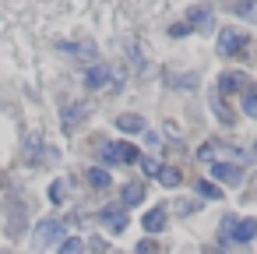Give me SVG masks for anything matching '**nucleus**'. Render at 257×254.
<instances>
[{
    "mask_svg": "<svg viewBox=\"0 0 257 254\" xmlns=\"http://www.w3.org/2000/svg\"><path fill=\"white\" fill-rule=\"evenodd\" d=\"M225 236L232 240V243H250L253 236H257V219H225Z\"/></svg>",
    "mask_w": 257,
    "mask_h": 254,
    "instance_id": "20e7f679",
    "label": "nucleus"
},
{
    "mask_svg": "<svg viewBox=\"0 0 257 254\" xmlns=\"http://www.w3.org/2000/svg\"><path fill=\"white\" fill-rule=\"evenodd\" d=\"M64 191H67V184H64V180H53V187H50V201H64Z\"/></svg>",
    "mask_w": 257,
    "mask_h": 254,
    "instance_id": "bb28decb",
    "label": "nucleus"
},
{
    "mask_svg": "<svg viewBox=\"0 0 257 254\" xmlns=\"http://www.w3.org/2000/svg\"><path fill=\"white\" fill-rule=\"evenodd\" d=\"M166 81H169L173 89H187V92L197 89V74H194V71H180V74H176V71H166Z\"/></svg>",
    "mask_w": 257,
    "mask_h": 254,
    "instance_id": "4468645a",
    "label": "nucleus"
},
{
    "mask_svg": "<svg viewBox=\"0 0 257 254\" xmlns=\"http://www.w3.org/2000/svg\"><path fill=\"white\" fill-rule=\"evenodd\" d=\"M85 177H88V184H92L95 191H106V187H109V173H106L102 166H92V170H88Z\"/></svg>",
    "mask_w": 257,
    "mask_h": 254,
    "instance_id": "6ab92c4d",
    "label": "nucleus"
},
{
    "mask_svg": "<svg viewBox=\"0 0 257 254\" xmlns=\"http://www.w3.org/2000/svg\"><path fill=\"white\" fill-rule=\"evenodd\" d=\"M99 155H102V162H109V166H123V162H138V159H141V155H138V148H134V145H127V141L99 145Z\"/></svg>",
    "mask_w": 257,
    "mask_h": 254,
    "instance_id": "7ed1b4c3",
    "label": "nucleus"
},
{
    "mask_svg": "<svg viewBox=\"0 0 257 254\" xmlns=\"http://www.w3.org/2000/svg\"><path fill=\"white\" fill-rule=\"evenodd\" d=\"M138 162H141V170H145L148 177H159V170H162V162L152 159V155H145V159H138Z\"/></svg>",
    "mask_w": 257,
    "mask_h": 254,
    "instance_id": "b1692460",
    "label": "nucleus"
},
{
    "mask_svg": "<svg viewBox=\"0 0 257 254\" xmlns=\"http://www.w3.org/2000/svg\"><path fill=\"white\" fill-rule=\"evenodd\" d=\"M197 194H201L204 201H218V198H222V187H218L215 180H197Z\"/></svg>",
    "mask_w": 257,
    "mask_h": 254,
    "instance_id": "aec40b11",
    "label": "nucleus"
},
{
    "mask_svg": "<svg viewBox=\"0 0 257 254\" xmlns=\"http://www.w3.org/2000/svg\"><path fill=\"white\" fill-rule=\"evenodd\" d=\"M60 50L71 53L74 60H85V64L95 60V46H92V43H60Z\"/></svg>",
    "mask_w": 257,
    "mask_h": 254,
    "instance_id": "9b49d317",
    "label": "nucleus"
},
{
    "mask_svg": "<svg viewBox=\"0 0 257 254\" xmlns=\"http://www.w3.org/2000/svg\"><path fill=\"white\" fill-rule=\"evenodd\" d=\"M57 240H64V222H60V219H43L39 229H36V243H39V247H50V243H57Z\"/></svg>",
    "mask_w": 257,
    "mask_h": 254,
    "instance_id": "0eeeda50",
    "label": "nucleus"
},
{
    "mask_svg": "<svg viewBox=\"0 0 257 254\" xmlns=\"http://www.w3.org/2000/svg\"><path fill=\"white\" fill-rule=\"evenodd\" d=\"M169 36L173 39H183V36H190V25L187 22H176V25H169Z\"/></svg>",
    "mask_w": 257,
    "mask_h": 254,
    "instance_id": "a878e982",
    "label": "nucleus"
},
{
    "mask_svg": "<svg viewBox=\"0 0 257 254\" xmlns=\"http://www.w3.org/2000/svg\"><path fill=\"white\" fill-rule=\"evenodd\" d=\"M208 103H211V110H215L218 124H225V127H229V124H236V117H232V110L225 106V99H222V92H218V89H211V92H208Z\"/></svg>",
    "mask_w": 257,
    "mask_h": 254,
    "instance_id": "9d476101",
    "label": "nucleus"
},
{
    "mask_svg": "<svg viewBox=\"0 0 257 254\" xmlns=\"http://www.w3.org/2000/svg\"><path fill=\"white\" fill-rule=\"evenodd\" d=\"M141 226H145V233H162V229H166V208H162V205H155L152 212H145Z\"/></svg>",
    "mask_w": 257,
    "mask_h": 254,
    "instance_id": "ddd939ff",
    "label": "nucleus"
},
{
    "mask_svg": "<svg viewBox=\"0 0 257 254\" xmlns=\"http://www.w3.org/2000/svg\"><path fill=\"white\" fill-rule=\"evenodd\" d=\"M180 180H183V173H180L176 166H162V170H159V184H162V187H180Z\"/></svg>",
    "mask_w": 257,
    "mask_h": 254,
    "instance_id": "a211bd4d",
    "label": "nucleus"
},
{
    "mask_svg": "<svg viewBox=\"0 0 257 254\" xmlns=\"http://www.w3.org/2000/svg\"><path fill=\"white\" fill-rule=\"evenodd\" d=\"M218 57H225V60H232V57L250 60V39H246V32H239V29H222V32H218Z\"/></svg>",
    "mask_w": 257,
    "mask_h": 254,
    "instance_id": "f03ea898",
    "label": "nucleus"
},
{
    "mask_svg": "<svg viewBox=\"0 0 257 254\" xmlns=\"http://www.w3.org/2000/svg\"><path fill=\"white\" fill-rule=\"evenodd\" d=\"M85 117H88V106H85V103H74V106H67V110H64V131H74V127H78Z\"/></svg>",
    "mask_w": 257,
    "mask_h": 254,
    "instance_id": "2eb2a0df",
    "label": "nucleus"
},
{
    "mask_svg": "<svg viewBox=\"0 0 257 254\" xmlns=\"http://www.w3.org/2000/svg\"><path fill=\"white\" fill-rule=\"evenodd\" d=\"M113 81V67L109 64H92L88 71H85V85L88 89H106Z\"/></svg>",
    "mask_w": 257,
    "mask_h": 254,
    "instance_id": "6e6552de",
    "label": "nucleus"
},
{
    "mask_svg": "<svg viewBox=\"0 0 257 254\" xmlns=\"http://www.w3.org/2000/svg\"><path fill=\"white\" fill-rule=\"evenodd\" d=\"M250 78H243V74H232V71H225L222 78H218V92H243V85H246Z\"/></svg>",
    "mask_w": 257,
    "mask_h": 254,
    "instance_id": "dca6fc26",
    "label": "nucleus"
},
{
    "mask_svg": "<svg viewBox=\"0 0 257 254\" xmlns=\"http://www.w3.org/2000/svg\"><path fill=\"white\" fill-rule=\"evenodd\" d=\"M99 222H102L109 233H123V229H127V212H123V205H106V208L99 212Z\"/></svg>",
    "mask_w": 257,
    "mask_h": 254,
    "instance_id": "423d86ee",
    "label": "nucleus"
},
{
    "mask_svg": "<svg viewBox=\"0 0 257 254\" xmlns=\"http://www.w3.org/2000/svg\"><path fill=\"white\" fill-rule=\"evenodd\" d=\"M239 99H243V113H246V117H257V85H253V81L243 85Z\"/></svg>",
    "mask_w": 257,
    "mask_h": 254,
    "instance_id": "f3484780",
    "label": "nucleus"
},
{
    "mask_svg": "<svg viewBox=\"0 0 257 254\" xmlns=\"http://www.w3.org/2000/svg\"><path fill=\"white\" fill-rule=\"evenodd\" d=\"M81 250H85V240L81 236H67V240H60L57 254H81Z\"/></svg>",
    "mask_w": 257,
    "mask_h": 254,
    "instance_id": "5701e85b",
    "label": "nucleus"
},
{
    "mask_svg": "<svg viewBox=\"0 0 257 254\" xmlns=\"http://www.w3.org/2000/svg\"><path fill=\"white\" fill-rule=\"evenodd\" d=\"M145 201V187L141 184H123V205H141Z\"/></svg>",
    "mask_w": 257,
    "mask_h": 254,
    "instance_id": "412c9836",
    "label": "nucleus"
},
{
    "mask_svg": "<svg viewBox=\"0 0 257 254\" xmlns=\"http://www.w3.org/2000/svg\"><path fill=\"white\" fill-rule=\"evenodd\" d=\"M232 15H236V18H257V0H236V4H232Z\"/></svg>",
    "mask_w": 257,
    "mask_h": 254,
    "instance_id": "4be33fe9",
    "label": "nucleus"
},
{
    "mask_svg": "<svg viewBox=\"0 0 257 254\" xmlns=\"http://www.w3.org/2000/svg\"><path fill=\"white\" fill-rule=\"evenodd\" d=\"M134 254H162V247H159L155 240H141V243L134 247Z\"/></svg>",
    "mask_w": 257,
    "mask_h": 254,
    "instance_id": "393cba45",
    "label": "nucleus"
},
{
    "mask_svg": "<svg viewBox=\"0 0 257 254\" xmlns=\"http://www.w3.org/2000/svg\"><path fill=\"white\" fill-rule=\"evenodd\" d=\"M208 173H211L215 184H229V187H239V184H243V170H239V166H222V162H218V166H211Z\"/></svg>",
    "mask_w": 257,
    "mask_h": 254,
    "instance_id": "1a4fd4ad",
    "label": "nucleus"
},
{
    "mask_svg": "<svg viewBox=\"0 0 257 254\" xmlns=\"http://www.w3.org/2000/svg\"><path fill=\"white\" fill-rule=\"evenodd\" d=\"M116 127H120L123 134H145V131H148L145 117H138V113H123V117H116Z\"/></svg>",
    "mask_w": 257,
    "mask_h": 254,
    "instance_id": "f8f14e48",
    "label": "nucleus"
},
{
    "mask_svg": "<svg viewBox=\"0 0 257 254\" xmlns=\"http://www.w3.org/2000/svg\"><path fill=\"white\" fill-rule=\"evenodd\" d=\"M197 159L201 162H211V166H243L246 162V152L232 141H218V138H208L201 148H197Z\"/></svg>",
    "mask_w": 257,
    "mask_h": 254,
    "instance_id": "f257e3e1",
    "label": "nucleus"
},
{
    "mask_svg": "<svg viewBox=\"0 0 257 254\" xmlns=\"http://www.w3.org/2000/svg\"><path fill=\"white\" fill-rule=\"evenodd\" d=\"M183 22L190 25V32H208V29L215 25V15H211V8L194 4V8H187V18H183Z\"/></svg>",
    "mask_w": 257,
    "mask_h": 254,
    "instance_id": "39448f33",
    "label": "nucleus"
}]
</instances>
